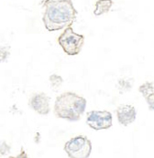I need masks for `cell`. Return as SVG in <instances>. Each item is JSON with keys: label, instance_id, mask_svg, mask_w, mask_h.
I'll return each mask as SVG.
<instances>
[{"label": "cell", "instance_id": "1", "mask_svg": "<svg viewBox=\"0 0 154 158\" xmlns=\"http://www.w3.org/2000/svg\"><path fill=\"white\" fill-rule=\"evenodd\" d=\"M42 22L45 28L51 31L64 29L73 25L77 18V10L73 0H42Z\"/></svg>", "mask_w": 154, "mask_h": 158}, {"label": "cell", "instance_id": "2", "mask_svg": "<svg viewBox=\"0 0 154 158\" xmlns=\"http://www.w3.org/2000/svg\"><path fill=\"white\" fill-rule=\"evenodd\" d=\"M86 99L73 91H65L57 96L53 113L57 118L70 122H77L81 119L86 109Z\"/></svg>", "mask_w": 154, "mask_h": 158}, {"label": "cell", "instance_id": "3", "mask_svg": "<svg viewBox=\"0 0 154 158\" xmlns=\"http://www.w3.org/2000/svg\"><path fill=\"white\" fill-rule=\"evenodd\" d=\"M58 43L67 55H78L85 44V36L77 34L73 31V27H67L64 32L58 38Z\"/></svg>", "mask_w": 154, "mask_h": 158}, {"label": "cell", "instance_id": "4", "mask_svg": "<svg viewBox=\"0 0 154 158\" xmlns=\"http://www.w3.org/2000/svg\"><path fill=\"white\" fill-rule=\"evenodd\" d=\"M64 151L71 158H87L92 152V143L86 136H75L66 142Z\"/></svg>", "mask_w": 154, "mask_h": 158}, {"label": "cell", "instance_id": "5", "mask_svg": "<svg viewBox=\"0 0 154 158\" xmlns=\"http://www.w3.org/2000/svg\"><path fill=\"white\" fill-rule=\"evenodd\" d=\"M86 123L93 130H107L113 124L112 114L108 111H91L86 114Z\"/></svg>", "mask_w": 154, "mask_h": 158}, {"label": "cell", "instance_id": "6", "mask_svg": "<svg viewBox=\"0 0 154 158\" xmlns=\"http://www.w3.org/2000/svg\"><path fill=\"white\" fill-rule=\"evenodd\" d=\"M29 105L38 114L47 115L51 111V98L44 92L34 93L29 98Z\"/></svg>", "mask_w": 154, "mask_h": 158}, {"label": "cell", "instance_id": "7", "mask_svg": "<svg viewBox=\"0 0 154 158\" xmlns=\"http://www.w3.org/2000/svg\"><path fill=\"white\" fill-rule=\"evenodd\" d=\"M117 117L118 123L123 126H128L135 122L137 111L134 106L130 104H122L117 109Z\"/></svg>", "mask_w": 154, "mask_h": 158}, {"label": "cell", "instance_id": "8", "mask_svg": "<svg viewBox=\"0 0 154 158\" xmlns=\"http://www.w3.org/2000/svg\"><path fill=\"white\" fill-rule=\"evenodd\" d=\"M113 6L112 0H97L95 4V16H102L108 13Z\"/></svg>", "mask_w": 154, "mask_h": 158}, {"label": "cell", "instance_id": "9", "mask_svg": "<svg viewBox=\"0 0 154 158\" xmlns=\"http://www.w3.org/2000/svg\"><path fill=\"white\" fill-rule=\"evenodd\" d=\"M49 82H50V86L51 88V90L54 91H57L61 88V86L64 83V79L57 74H51L49 78Z\"/></svg>", "mask_w": 154, "mask_h": 158}, {"label": "cell", "instance_id": "10", "mask_svg": "<svg viewBox=\"0 0 154 158\" xmlns=\"http://www.w3.org/2000/svg\"><path fill=\"white\" fill-rule=\"evenodd\" d=\"M139 93H140L144 98H146L149 94L154 92L153 82H151V81H146V82H144L143 84H141V85L139 87Z\"/></svg>", "mask_w": 154, "mask_h": 158}, {"label": "cell", "instance_id": "11", "mask_svg": "<svg viewBox=\"0 0 154 158\" xmlns=\"http://www.w3.org/2000/svg\"><path fill=\"white\" fill-rule=\"evenodd\" d=\"M10 55L9 46H0V63L6 62Z\"/></svg>", "mask_w": 154, "mask_h": 158}, {"label": "cell", "instance_id": "12", "mask_svg": "<svg viewBox=\"0 0 154 158\" xmlns=\"http://www.w3.org/2000/svg\"><path fill=\"white\" fill-rule=\"evenodd\" d=\"M11 147L6 141H0V156H7L10 153Z\"/></svg>", "mask_w": 154, "mask_h": 158}, {"label": "cell", "instance_id": "13", "mask_svg": "<svg viewBox=\"0 0 154 158\" xmlns=\"http://www.w3.org/2000/svg\"><path fill=\"white\" fill-rule=\"evenodd\" d=\"M147 103H148V106H149V109L151 111H154V92L149 94L146 98H145Z\"/></svg>", "mask_w": 154, "mask_h": 158}]
</instances>
